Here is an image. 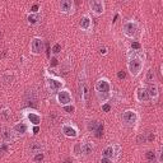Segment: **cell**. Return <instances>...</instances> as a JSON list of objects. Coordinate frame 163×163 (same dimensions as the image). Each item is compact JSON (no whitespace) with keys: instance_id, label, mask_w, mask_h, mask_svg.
Returning <instances> with one entry per match:
<instances>
[{"instance_id":"8","label":"cell","mask_w":163,"mask_h":163,"mask_svg":"<svg viewBox=\"0 0 163 163\" xmlns=\"http://www.w3.org/2000/svg\"><path fill=\"white\" fill-rule=\"evenodd\" d=\"M91 8H92V10H94V13L101 14V13L103 12V3L94 0V1H91Z\"/></svg>"},{"instance_id":"23","label":"cell","mask_w":163,"mask_h":163,"mask_svg":"<svg viewBox=\"0 0 163 163\" xmlns=\"http://www.w3.org/2000/svg\"><path fill=\"white\" fill-rule=\"evenodd\" d=\"M38 19H40V17H38V15H29V17H28V22L31 23V24L37 23Z\"/></svg>"},{"instance_id":"36","label":"cell","mask_w":163,"mask_h":163,"mask_svg":"<svg viewBox=\"0 0 163 163\" xmlns=\"http://www.w3.org/2000/svg\"><path fill=\"white\" fill-rule=\"evenodd\" d=\"M101 54H106V49L103 47V49H101Z\"/></svg>"},{"instance_id":"27","label":"cell","mask_w":163,"mask_h":163,"mask_svg":"<svg viewBox=\"0 0 163 163\" xmlns=\"http://www.w3.org/2000/svg\"><path fill=\"white\" fill-rule=\"evenodd\" d=\"M42 159H44V154H42V153H38L37 156L35 157V161L36 162H41Z\"/></svg>"},{"instance_id":"17","label":"cell","mask_w":163,"mask_h":163,"mask_svg":"<svg viewBox=\"0 0 163 163\" xmlns=\"http://www.w3.org/2000/svg\"><path fill=\"white\" fill-rule=\"evenodd\" d=\"M102 156H103L105 158H112V156H114V148L112 147H107L103 151V153H102Z\"/></svg>"},{"instance_id":"12","label":"cell","mask_w":163,"mask_h":163,"mask_svg":"<svg viewBox=\"0 0 163 163\" xmlns=\"http://www.w3.org/2000/svg\"><path fill=\"white\" fill-rule=\"evenodd\" d=\"M14 131L18 132V134H25L27 132V125H25L24 122H19L17 124V125H14Z\"/></svg>"},{"instance_id":"5","label":"cell","mask_w":163,"mask_h":163,"mask_svg":"<svg viewBox=\"0 0 163 163\" xmlns=\"http://www.w3.org/2000/svg\"><path fill=\"white\" fill-rule=\"evenodd\" d=\"M124 32L125 35L129 36V37H132L136 33V25L132 23V22H127L124 24Z\"/></svg>"},{"instance_id":"11","label":"cell","mask_w":163,"mask_h":163,"mask_svg":"<svg viewBox=\"0 0 163 163\" xmlns=\"http://www.w3.org/2000/svg\"><path fill=\"white\" fill-rule=\"evenodd\" d=\"M136 96H138V100L139 101H147L149 96H148V92L145 88H139L138 92H136Z\"/></svg>"},{"instance_id":"34","label":"cell","mask_w":163,"mask_h":163,"mask_svg":"<svg viewBox=\"0 0 163 163\" xmlns=\"http://www.w3.org/2000/svg\"><path fill=\"white\" fill-rule=\"evenodd\" d=\"M37 10H38V5H37V4H35V5L32 7V12H37Z\"/></svg>"},{"instance_id":"21","label":"cell","mask_w":163,"mask_h":163,"mask_svg":"<svg viewBox=\"0 0 163 163\" xmlns=\"http://www.w3.org/2000/svg\"><path fill=\"white\" fill-rule=\"evenodd\" d=\"M147 159L149 162H154V161H156V153L152 152V151H148L147 152Z\"/></svg>"},{"instance_id":"26","label":"cell","mask_w":163,"mask_h":163,"mask_svg":"<svg viewBox=\"0 0 163 163\" xmlns=\"http://www.w3.org/2000/svg\"><path fill=\"white\" fill-rule=\"evenodd\" d=\"M60 50H61V46H60V45H55L54 49H52V52H54V54H59Z\"/></svg>"},{"instance_id":"18","label":"cell","mask_w":163,"mask_h":163,"mask_svg":"<svg viewBox=\"0 0 163 163\" xmlns=\"http://www.w3.org/2000/svg\"><path fill=\"white\" fill-rule=\"evenodd\" d=\"M3 138L5 139L7 141H10L13 139V135H12V132H10L9 129H4V130H3Z\"/></svg>"},{"instance_id":"20","label":"cell","mask_w":163,"mask_h":163,"mask_svg":"<svg viewBox=\"0 0 163 163\" xmlns=\"http://www.w3.org/2000/svg\"><path fill=\"white\" fill-rule=\"evenodd\" d=\"M97 126H98V122H97V121H89L88 125H87L88 130H89V131H93V132H94V130L97 129Z\"/></svg>"},{"instance_id":"10","label":"cell","mask_w":163,"mask_h":163,"mask_svg":"<svg viewBox=\"0 0 163 163\" xmlns=\"http://www.w3.org/2000/svg\"><path fill=\"white\" fill-rule=\"evenodd\" d=\"M93 151V147L91 143H83L80 145V153L85 154V156H88V154H91Z\"/></svg>"},{"instance_id":"33","label":"cell","mask_w":163,"mask_h":163,"mask_svg":"<svg viewBox=\"0 0 163 163\" xmlns=\"http://www.w3.org/2000/svg\"><path fill=\"white\" fill-rule=\"evenodd\" d=\"M56 64H57V60L56 59H51V65H52V66H55V65H56Z\"/></svg>"},{"instance_id":"14","label":"cell","mask_w":163,"mask_h":163,"mask_svg":"<svg viewBox=\"0 0 163 163\" xmlns=\"http://www.w3.org/2000/svg\"><path fill=\"white\" fill-rule=\"evenodd\" d=\"M28 120L31 121L32 124H35V125H38V124L41 122V117L38 116V115H36V114H33V112H31V114H28Z\"/></svg>"},{"instance_id":"37","label":"cell","mask_w":163,"mask_h":163,"mask_svg":"<svg viewBox=\"0 0 163 163\" xmlns=\"http://www.w3.org/2000/svg\"><path fill=\"white\" fill-rule=\"evenodd\" d=\"M65 163H73V162H70L69 159H66V161H65Z\"/></svg>"},{"instance_id":"29","label":"cell","mask_w":163,"mask_h":163,"mask_svg":"<svg viewBox=\"0 0 163 163\" xmlns=\"http://www.w3.org/2000/svg\"><path fill=\"white\" fill-rule=\"evenodd\" d=\"M117 76L120 79H124L126 76V74H125V71H119V74H117Z\"/></svg>"},{"instance_id":"28","label":"cell","mask_w":163,"mask_h":163,"mask_svg":"<svg viewBox=\"0 0 163 163\" xmlns=\"http://www.w3.org/2000/svg\"><path fill=\"white\" fill-rule=\"evenodd\" d=\"M102 110H103L105 112H108V111L111 110V106L110 105H103V106H102Z\"/></svg>"},{"instance_id":"22","label":"cell","mask_w":163,"mask_h":163,"mask_svg":"<svg viewBox=\"0 0 163 163\" xmlns=\"http://www.w3.org/2000/svg\"><path fill=\"white\" fill-rule=\"evenodd\" d=\"M147 82H149V83L154 82V71L152 69L148 70V73H147Z\"/></svg>"},{"instance_id":"19","label":"cell","mask_w":163,"mask_h":163,"mask_svg":"<svg viewBox=\"0 0 163 163\" xmlns=\"http://www.w3.org/2000/svg\"><path fill=\"white\" fill-rule=\"evenodd\" d=\"M94 132H96V136H97V138H101L102 134H103V125L98 124V126H97L96 130H94Z\"/></svg>"},{"instance_id":"4","label":"cell","mask_w":163,"mask_h":163,"mask_svg":"<svg viewBox=\"0 0 163 163\" xmlns=\"http://www.w3.org/2000/svg\"><path fill=\"white\" fill-rule=\"evenodd\" d=\"M124 121H125L127 125H134L135 121H136V114L134 112V111H125V114H124Z\"/></svg>"},{"instance_id":"9","label":"cell","mask_w":163,"mask_h":163,"mask_svg":"<svg viewBox=\"0 0 163 163\" xmlns=\"http://www.w3.org/2000/svg\"><path fill=\"white\" fill-rule=\"evenodd\" d=\"M63 132L66 136H69V138H75V136H76V130L74 127L69 126V125H64L63 126Z\"/></svg>"},{"instance_id":"13","label":"cell","mask_w":163,"mask_h":163,"mask_svg":"<svg viewBox=\"0 0 163 163\" xmlns=\"http://www.w3.org/2000/svg\"><path fill=\"white\" fill-rule=\"evenodd\" d=\"M60 9L65 13L69 12L71 9V1H69V0H63V1L60 3Z\"/></svg>"},{"instance_id":"15","label":"cell","mask_w":163,"mask_h":163,"mask_svg":"<svg viewBox=\"0 0 163 163\" xmlns=\"http://www.w3.org/2000/svg\"><path fill=\"white\" fill-rule=\"evenodd\" d=\"M80 27L83 29H89V27H91V19L88 17H83L80 19Z\"/></svg>"},{"instance_id":"32","label":"cell","mask_w":163,"mask_h":163,"mask_svg":"<svg viewBox=\"0 0 163 163\" xmlns=\"http://www.w3.org/2000/svg\"><path fill=\"white\" fill-rule=\"evenodd\" d=\"M101 163H111L110 162V158H105L103 157V158H102V161H101Z\"/></svg>"},{"instance_id":"3","label":"cell","mask_w":163,"mask_h":163,"mask_svg":"<svg viewBox=\"0 0 163 163\" xmlns=\"http://www.w3.org/2000/svg\"><path fill=\"white\" fill-rule=\"evenodd\" d=\"M57 101H59V103L60 105H68V103H70L71 102V96H70V93L68 92V91H61V92H59L57 94Z\"/></svg>"},{"instance_id":"6","label":"cell","mask_w":163,"mask_h":163,"mask_svg":"<svg viewBox=\"0 0 163 163\" xmlns=\"http://www.w3.org/2000/svg\"><path fill=\"white\" fill-rule=\"evenodd\" d=\"M42 49H44V42H42L41 38H33L32 41V51L35 54L41 52Z\"/></svg>"},{"instance_id":"24","label":"cell","mask_w":163,"mask_h":163,"mask_svg":"<svg viewBox=\"0 0 163 163\" xmlns=\"http://www.w3.org/2000/svg\"><path fill=\"white\" fill-rule=\"evenodd\" d=\"M31 151L33 152V153H41V145L40 144H37V145H33V147L31 148Z\"/></svg>"},{"instance_id":"31","label":"cell","mask_w":163,"mask_h":163,"mask_svg":"<svg viewBox=\"0 0 163 163\" xmlns=\"http://www.w3.org/2000/svg\"><path fill=\"white\" fill-rule=\"evenodd\" d=\"M7 151H8V147H7V145H5V144L1 145V148H0V153H4V152H7Z\"/></svg>"},{"instance_id":"25","label":"cell","mask_w":163,"mask_h":163,"mask_svg":"<svg viewBox=\"0 0 163 163\" xmlns=\"http://www.w3.org/2000/svg\"><path fill=\"white\" fill-rule=\"evenodd\" d=\"M64 110H65L66 112H69V114H73L75 111V107L74 106H65L64 107Z\"/></svg>"},{"instance_id":"35","label":"cell","mask_w":163,"mask_h":163,"mask_svg":"<svg viewBox=\"0 0 163 163\" xmlns=\"http://www.w3.org/2000/svg\"><path fill=\"white\" fill-rule=\"evenodd\" d=\"M38 130H40V129H38V127L36 126L35 129H33V132H35V134H37V132H38Z\"/></svg>"},{"instance_id":"30","label":"cell","mask_w":163,"mask_h":163,"mask_svg":"<svg viewBox=\"0 0 163 163\" xmlns=\"http://www.w3.org/2000/svg\"><path fill=\"white\" fill-rule=\"evenodd\" d=\"M131 47H132V49H140V44H138V42H132Z\"/></svg>"},{"instance_id":"16","label":"cell","mask_w":163,"mask_h":163,"mask_svg":"<svg viewBox=\"0 0 163 163\" xmlns=\"http://www.w3.org/2000/svg\"><path fill=\"white\" fill-rule=\"evenodd\" d=\"M147 92H148V96H151V97H157L158 96V91H157L156 85H149Z\"/></svg>"},{"instance_id":"1","label":"cell","mask_w":163,"mask_h":163,"mask_svg":"<svg viewBox=\"0 0 163 163\" xmlns=\"http://www.w3.org/2000/svg\"><path fill=\"white\" fill-rule=\"evenodd\" d=\"M141 60L139 57H132L130 61H129V69H130L132 75H138L139 71L141 70Z\"/></svg>"},{"instance_id":"7","label":"cell","mask_w":163,"mask_h":163,"mask_svg":"<svg viewBox=\"0 0 163 163\" xmlns=\"http://www.w3.org/2000/svg\"><path fill=\"white\" fill-rule=\"evenodd\" d=\"M47 84H49V87L51 88V91H59L63 85L61 82L57 80V79H54V78L47 79Z\"/></svg>"},{"instance_id":"2","label":"cell","mask_w":163,"mask_h":163,"mask_svg":"<svg viewBox=\"0 0 163 163\" xmlns=\"http://www.w3.org/2000/svg\"><path fill=\"white\" fill-rule=\"evenodd\" d=\"M96 91L98 92V94H101V93H103V94H108L110 92V84H108V82L105 80V79H101V80H98L97 83H96Z\"/></svg>"}]
</instances>
